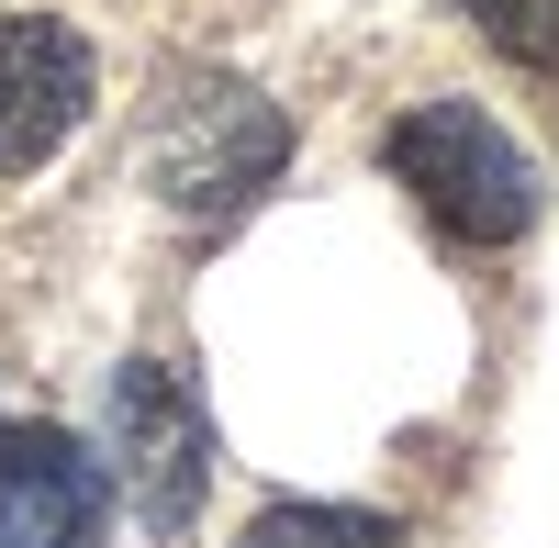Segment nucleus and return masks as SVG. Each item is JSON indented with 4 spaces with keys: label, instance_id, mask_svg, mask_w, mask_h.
<instances>
[{
    "label": "nucleus",
    "instance_id": "1",
    "mask_svg": "<svg viewBox=\"0 0 559 548\" xmlns=\"http://www.w3.org/2000/svg\"><path fill=\"white\" fill-rule=\"evenodd\" d=\"M280 157H292V112L269 102V90L224 79V68H179L157 90V123H146V179L179 224H236Z\"/></svg>",
    "mask_w": 559,
    "mask_h": 548
},
{
    "label": "nucleus",
    "instance_id": "2",
    "mask_svg": "<svg viewBox=\"0 0 559 548\" xmlns=\"http://www.w3.org/2000/svg\"><path fill=\"white\" fill-rule=\"evenodd\" d=\"M381 168L414 191V213L459 247H515L537 224V168L481 102H414L381 134Z\"/></svg>",
    "mask_w": 559,
    "mask_h": 548
},
{
    "label": "nucleus",
    "instance_id": "3",
    "mask_svg": "<svg viewBox=\"0 0 559 548\" xmlns=\"http://www.w3.org/2000/svg\"><path fill=\"white\" fill-rule=\"evenodd\" d=\"M102 481H123V504L146 537H191L202 492H213V415L168 358H123L102 392Z\"/></svg>",
    "mask_w": 559,
    "mask_h": 548
},
{
    "label": "nucleus",
    "instance_id": "4",
    "mask_svg": "<svg viewBox=\"0 0 559 548\" xmlns=\"http://www.w3.org/2000/svg\"><path fill=\"white\" fill-rule=\"evenodd\" d=\"M102 102V57L57 12H0V179H34Z\"/></svg>",
    "mask_w": 559,
    "mask_h": 548
},
{
    "label": "nucleus",
    "instance_id": "5",
    "mask_svg": "<svg viewBox=\"0 0 559 548\" xmlns=\"http://www.w3.org/2000/svg\"><path fill=\"white\" fill-rule=\"evenodd\" d=\"M112 481L68 426H0V548H102Z\"/></svg>",
    "mask_w": 559,
    "mask_h": 548
},
{
    "label": "nucleus",
    "instance_id": "6",
    "mask_svg": "<svg viewBox=\"0 0 559 548\" xmlns=\"http://www.w3.org/2000/svg\"><path fill=\"white\" fill-rule=\"evenodd\" d=\"M236 548H403V526L369 504H269Z\"/></svg>",
    "mask_w": 559,
    "mask_h": 548
},
{
    "label": "nucleus",
    "instance_id": "7",
    "mask_svg": "<svg viewBox=\"0 0 559 548\" xmlns=\"http://www.w3.org/2000/svg\"><path fill=\"white\" fill-rule=\"evenodd\" d=\"M459 12L481 23V45H492V57H515V68L559 79V0H459Z\"/></svg>",
    "mask_w": 559,
    "mask_h": 548
}]
</instances>
